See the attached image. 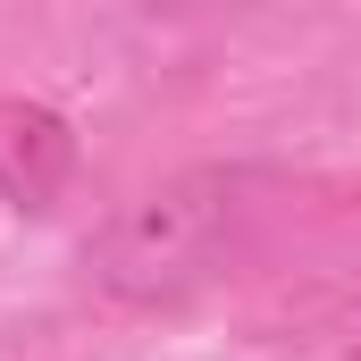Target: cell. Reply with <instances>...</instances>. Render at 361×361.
I'll return each instance as SVG.
<instances>
[{"mask_svg":"<svg viewBox=\"0 0 361 361\" xmlns=\"http://www.w3.org/2000/svg\"><path fill=\"white\" fill-rule=\"evenodd\" d=\"M244 169L227 160H193V169H169L143 193H126L101 235L85 244V277L126 302V311H152V302H177L202 277L219 269V252L235 244V219H244Z\"/></svg>","mask_w":361,"mask_h":361,"instance_id":"cell-1","label":"cell"},{"mask_svg":"<svg viewBox=\"0 0 361 361\" xmlns=\"http://www.w3.org/2000/svg\"><path fill=\"white\" fill-rule=\"evenodd\" d=\"M68 185H76V126L34 92H0V202L17 219H42L59 210Z\"/></svg>","mask_w":361,"mask_h":361,"instance_id":"cell-2","label":"cell"},{"mask_svg":"<svg viewBox=\"0 0 361 361\" xmlns=\"http://www.w3.org/2000/svg\"><path fill=\"white\" fill-rule=\"evenodd\" d=\"M135 17H152V25H202V17H235V8H252V0H126Z\"/></svg>","mask_w":361,"mask_h":361,"instance_id":"cell-3","label":"cell"},{"mask_svg":"<svg viewBox=\"0 0 361 361\" xmlns=\"http://www.w3.org/2000/svg\"><path fill=\"white\" fill-rule=\"evenodd\" d=\"M345 361H361V345H353V353H345Z\"/></svg>","mask_w":361,"mask_h":361,"instance_id":"cell-4","label":"cell"}]
</instances>
